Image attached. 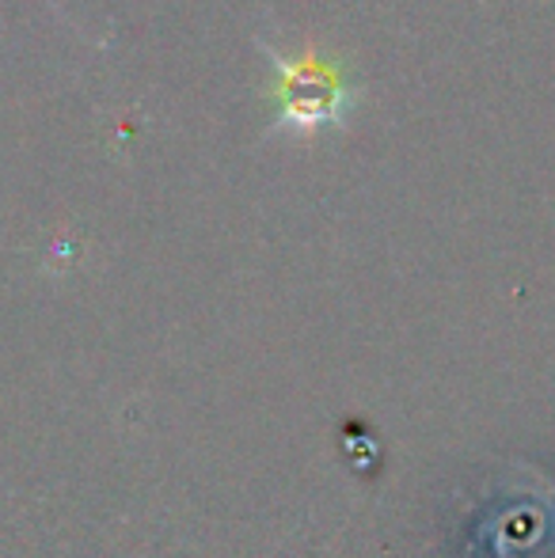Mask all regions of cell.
Here are the masks:
<instances>
[{
	"instance_id": "1",
	"label": "cell",
	"mask_w": 555,
	"mask_h": 558,
	"mask_svg": "<svg viewBox=\"0 0 555 558\" xmlns=\"http://www.w3.org/2000/svg\"><path fill=\"white\" fill-rule=\"evenodd\" d=\"M260 50L270 61V99H275V125L297 133H319L342 125L350 107L358 104L354 81L347 76V65L335 58H324L319 50H301L297 58H286L270 43H260Z\"/></svg>"
}]
</instances>
